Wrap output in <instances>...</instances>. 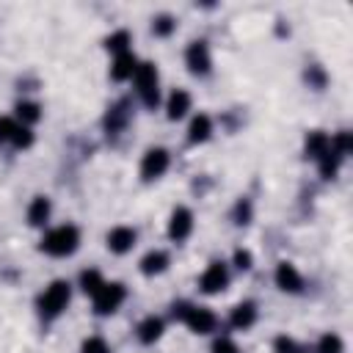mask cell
Masks as SVG:
<instances>
[{"label": "cell", "instance_id": "cell-30", "mask_svg": "<svg viewBox=\"0 0 353 353\" xmlns=\"http://www.w3.org/2000/svg\"><path fill=\"white\" fill-rule=\"evenodd\" d=\"M17 127H19L17 119H11V116H0V143H11Z\"/></svg>", "mask_w": 353, "mask_h": 353}, {"label": "cell", "instance_id": "cell-20", "mask_svg": "<svg viewBox=\"0 0 353 353\" xmlns=\"http://www.w3.org/2000/svg\"><path fill=\"white\" fill-rule=\"evenodd\" d=\"M127 119H130L127 102H119V105H113V108L108 110V116H105V130H108L110 135H116V132H121V127L127 124Z\"/></svg>", "mask_w": 353, "mask_h": 353}, {"label": "cell", "instance_id": "cell-33", "mask_svg": "<svg viewBox=\"0 0 353 353\" xmlns=\"http://www.w3.org/2000/svg\"><path fill=\"white\" fill-rule=\"evenodd\" d=\"M306 80H309V85H312V88H317V91H320V88L325 85V72H323L320 66H309Z\"/></svg>", "mask_w": 353, "mask_h": 353}, {"label": "cell", "instance_id": "cell-28", "mask_svg": "<svg viewBox=\"0 0 353 353\" xmlns=\"http://www.w3.org/2000/svg\"><path fill=\"white\" fill-rule=\"evenodd\" d=\"M273 353H301V345H298L292 336L281 334V336L273 339Z\"/></svg>", "mask_w": 353, "mask_h": 353}, {"label": "cell", "instance_id": "cell-16", "mask_svg": "<svg viewBox=\"0 0 353 353\" xmlns=\"http://www.w3.org/2000/svg\"><path fill=\"white\" fill-rule=\"evenodd\" d=\"M210 135H212V119H210L207 113L193 116V121H190V127H188V141H190V143H204Z\"/></svg>", "mask_w": 353, "mask_h": 353}, {"label": "cell", "instance_id": "cell-6", "mask_svg": "<svg viewBox=\"0 0 353 353\" xmlns=\"http://www.w3.org/2000/svg\"><path fill=\"white\" fill-rule=\"evenodd\" d=\"M185 63H188V69H190L193 74H199V77L210 74V69H212V55H210L207 41H190L188 50H185Z\"/></svg>", "mask_w": 353, "mask_h": 353}, {"label": "cell", "instance_id": "cell-29", "mask_svg": "<svg viewBox=\"0 0 353 353\" xmlns=\"http://www.w3.org/2000/svg\"><path fill=\"white\" fill-rule=\"evenodd\" d=\"M80 353H110V345L102 336H88V339H83Z\"/></svg>", "mask_w": 353, "mask_h": 353}, {"label": "cell", "instance_id": "cell-17", "mask_svg": "<svg viewBox=\"0 0 353 353\" xmlns=\"http://www.w3.org/2000/svg\"><path fill=\"white\" fill-rule=\"evenodd\" d=\"M50 212H52V204L47 196H36L28 207V223L30 226H44L50 221Z\"/></svg>", "mask_w": 353, "mask_h": 353}, {"label": "cell", "instance_id": "cell-34", "mask_svg": "<svg viewBox=\"0 0 353 353\" xmlns=\"http://www.w3.org/2000/svg\"><path fill=\"white\" fill-rule=\"evenodd\" d=\"M234 265H237L240 270H251V268H254V256H251V251L237 248V251H234Z\"/></svg>", "mask_w": 353, "mask_h": 353}, {"label": "cell", "instance_id": "cell-9", "mask_svg": "<svg viewBox=\"0 0 353 353\" xmlns=\"http://www.w3.org/2000/svg\"><path fill=\"white\" fill-rule=\"evenodd\" d=\"M190 232H193V212L188 207H176L171 212V221H168V237L182 243L190 237Z\"/></svg>", "mask_w": 353, "mask_h": 353}, {"label": "cell", "instance_id": "cell-2", "mask_svg": "<svg viewBox=\"0 0 353 353\" xmlns=\"http://www.w3.org/2000/svg\"><path fill=\"white\" fill-rule=\"evenodd\" d=\"M69 301H72V284L63 281V279H55L39 295V314L44 320H55L58 314H63V309L69 306Z\"/></svg>", "mask_w": 353, "mask_h": 353}, {"label": "cell", "instance_id": "cell-27", "mask_svg": "<svg viewBox=\"0 0 353 353\" xmlns=\"http://www.w3.org/2000/svg\"><path fill=\"white\" fill-rule=\"evenodd\" d=\"M342 339L336 334H323L317 342V353H342Z\"/></svg>", "mask_w": 353, "mask_h": 353}, {"label": "cell", "instance_id": "cell-11", "mask_svg": "<svg viewBox=\"0 0 353 353\" xmlns=\"http://www.w3.org/2000/svg\"><path fill=\"white\" fill-rule=\"evenodd\" d=\"M135 240H138V232L132 226H113L108 232V248L113 254H127L135 245Z\"/></svg>", "mask_w": 353, "mask_h": 353}, {"label": "cell", "instance_id": "cell-21", "mask_svg": "<svg viewBox=\"0 0 353 353\" xmlns=\"http://www.w3.org/2000/svg\"><path fill=\"white\" fill-rule=\"evenodd\" d=\"M130 44H132V39H130V30H113V33L105 39V47H108L113 55L130 52Z\"/></svg>", "mask_w": 353, "mask_h": 353}, {"label": "cell", "instance_id": "cell-13", "mask_svg": "<svg viewBox=\"0 0 353 353\" xmlns=\"http://www.w3.org/2000/svg\"><path fill=\"white\" fill-rule=\"evenodd\" d=\"M135 69H138V58H135L132 50H130V52L116 55V61H113V66H110V77L119 80V83H121V80H132Z\"/></svg>", "mask_w": 353, "mask_h": 353}, {"label": "cell", "instance_id": "cell-1", "mask_svg": "<svg viewBox=\"0 0 353 353\" xmlns=\"http://www.w3.org/2000/svg\"><path fill=\"white\" fill-rule=\"evenodd\" d=\"M77 245H80V232L72 223L55 226L41 237V251L50 256H69L77 251Z\"/></svg>", "mask_w": 353, "mask_h": 353}, {"label": "cell", "instance_id": "cell-14", "mask_svg": "<svg viewBox=\"0 0 353 353\" xmlns=\"http://www.w3.org/2000/svg\"><path fill=\"white\" fill-rule=\"evenodd\" d=\"M188 110H190V94L182 91V88L171 91L168 99H165V116H168L171 121H176V119H182Z\"/></svg>", "mask_w": 353, "mask_h": 353}, {"label": "cell", "instance_id": "cell-19", "mask_svg": "<svg viewBox=\"0 0 353 353\" xmlns=\"http://www.w3.org/2000/svg\"><path fill=\"white\" fill-rule=\"evenodd\" d=\"M168 268V254L165 251H149L143 259H141V273L143 276H157V273H163Z\"/></svg>", "mask_w": 353, "mask_h": 353}, {"label": "cell", "instance_id": "cell-7", "mask_svg": "<svg viewBox=\"0 0 353 353\" xmlns=\"http://www.w3.org/2000/svg\"><path fill=\"white\" fill-rule=\"evenodd\" d=\"M226 284H229V270H226L223 262H210L207 270H204L201 279H199V287H201V292H207V295H215V292L226 290Z\"/></svg>", "mask_w": 353, "mask_h": 353}, {"label": "cell", "instance_id": "cell-18", "mask_svg": "<svg viewBox=\"0 0 353 353\" xmlns=\"http://www.w3.org/2000/svg\"><path fill=\"white\" fill-rule=\"evenodd\" d=\"M325 152H331V138L323 130H312L306 135V154L314 157V160H320Z\"/></svg>", "mask_w": 353, "mask_h": 353}, {"label": "cell", "instance_id": "cell-24", "mask_svg": "<svg viewBox=\"0 0 353 353\" xmlns=\"http://www.w3.org/2000/svg\"><path fill=\"white\" fill-rule=\"evenodd\" d=\"M339 160H342V157H336L334 152H325V154L317 160V165H320V176H323V179H334L336 171H339Z\"/></svg>", "mask_w": 353, "mask_h": 353}, {"label": "cell", "instance_id": "cell-31", "mask_svg": "<svg viewBox=\"0 0 353 353\" xmlns=\"http://www.w3.org/2000/svg\"><path fill=\"white\" fill-rule=\"evenodd\" d=\"M11 143H14L17 149H28V146L33 143V132H30V127L19 124V127H17V132H14V138H11Z\"/></svg>", "mask_w": 353, "mask_h": 353}, {"label": "cell", "instance_id": "cell-8", "mask_svg": "<svg viewBox=\"0 0 353 353\" xmlns=\"http://www.w3.org/2000/svg\"><path fill=\"white\" fill-rule=\"evenodd\" d=\"M182 323H185L193 334H212L215 325H218V317H215L210 309H204V306H190L188 314L182 317Z\"/></svg>", "mask_w": 353, "mask_h": 353}, {"label": "cell", "instance_id": "cell-35", "mask_svg": "<svg viewBox=\"0 0 353 353\" xmlns=\"http://www.w3.org/2000/svg\"><path fill=\"white\" fill-rule=\"evenodd\" d=\"M301 353H303V350H301Z\"/></svg>", "mask_w": 353, "mask_h": 353}, {"label": "cell", "instance_id": "cell-5", "mask_svg": "<svg viewBox=\"0 0 353 353\" xmlns=\"http://www.w3.org/2000/svg\"><path fill=\"white\" fill-rule=\"evenodd\" d=\"M168 163H171L168 149L154 146V149H149V152L143 154V160H141V176H143L146 182H152V179H157V176H163V174L168 171Z\"/></svg>", "mask_w": 353, "mask_h": 353}, {"label": "cell", "instance_id": "cell-32", "mask_svg": "<svg viewBox=\"0 0 353 353\" xmlns=\"http://www.w3.org/2000/svg\"><path fill=\"white\" fill-rule=\"evenodd\" d=\"M212 353H240V347L234 345V339H229V336H218V339L212 342Z\"/></svg>", "mask_w": 353, "mask_h": 353}, {"label": "cell", "instance_id": "cell-10", "mask_svg": "<svg viewBox=\"0 0 353 353\" xmlns=\"http://www.w3.org/2000/svg\"><path fill=\"white\" fill-rule=\"evenodd\" d=\"M273 279H276V287L284 292H301L303 290V276L298 273V268L292 262H279Z\"/></svg>", "mask_w": 353, "mask_h": 353}, {"label": "cell", "instance_id": "cell-23", "mask_svg": "<svg viewBox=\"0 0 353 353\" xmlns=\"http://www.w3.org/2000/svg\"><path fill=\"white\" fill-rule=\"evenodd\" d=\"M17 119L28 127V124H33V121L41 119V108H39L36 102H19V105H17Z\"/></svg>", "mask_w": 353, "mask_h": 353}, {"label": "cell", "instance_id": "cell-12", "mask_svg": "<svg viewBox=\"0 0 353 353\" xmlns=\"http://www.w3.org/2000/svg\"><path fill=\"white\" fill-rule=\"evenodd\" d=\"M229 323H232L237 331L251 328V325L256 323V303H254V301H243V303H237V306L232 309Z\"/></svg>", "mask_w": 353, "mask_h": 353}, {"label": "cell", "instance_id": "cell-25", "mask_svg": "<svg viewBox=\"0 0 353 353\" xmlns=\"http://www.w3.org/2000/svg\"><path fill=\"white\" fill-rule=\"evenodd\" d=\"M174 28H176V22H174L171 14H157V17L152 19V30H154L157 36H171Z\"/></svg>", "mask_w": 353, "mask_h": 353}, {"label": "cell", "instance_id": "cell-15", "mask_svg": "<svg viewBox=\"0 0 353 353\" xmlns=\"http://www.w3.org/2000/svg\"><path fill=\"white\" fill-rule=\"evenodd\" d=\"M135 334H138V339H141L143 345H152V342H157V339L163 336V320L154 317V314H149V317H143V320L138 323Z\"/></svg>", "mask_w": 353, "mask_h": 353}, {"label": "cell", "instance_id": "cell-4", "mask_svg": "<svg viewBox=\"0 0 353 353\" xmlns=\"http://www.w3.org/2000/svg\"><path fill=\"white\" fill-rule=\"evenodd\" d=\"M94 312L97 314H113L121 303H124V298H127V290H124V284L121 281H105L94 295Z\"/></svg>", "mask_w": 353, "mask_h": 353}, {"label": "cell", "instance_id": "cell-22", "mask_svg": "<svg viewBox=\"0 0 353 353\" xmlns=\"http://www.w3.org/2000/svg\"><path fill=\"white\" fill-rule=\"evenodd\" d=\"M102 284H105V279H102V273H99V270H94V268H91V270H83V273H80V287H83V292H85V295H94Z\"/></svg>", "mask_w": 353, "mask_h": 353}, {"label": "cell", "instance_id": "cell-3", "mask_svg": "<svg viewBox=\"0 0 353 353\" xmlns=\"http://www.w3.org/2000/svg\"><path fill=\"white\" fill-rule=\"evenodd\" d=\"M132 80H135V91H138L141 102H143L146 108H154V105L160 102V72H157V66H154L152 61L138 63Z\"/></svg>", "mask_w": 353, "mask_h": 353}, {"label": "cell", "instance_id": "cell-26", "mask_svg": "<svg viewBox=\"0 0 353 353\" xmlns=\"http://www.w3.org/2000/svg\"><path fill=\"white\" fill-rule=\"evenodd\" d=\"M251 215H254V210H251V201H248V199H240V201L234 204V210H232V218H234V223H240V226L251 223Z\"/></svg>", "mask_w": 353, "mask_h": 353}]
</instances>
